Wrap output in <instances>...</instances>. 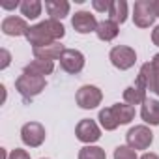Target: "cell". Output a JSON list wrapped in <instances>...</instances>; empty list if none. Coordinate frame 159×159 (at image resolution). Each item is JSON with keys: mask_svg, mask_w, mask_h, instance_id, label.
Wrapping results in <instances>:
<instances>
[{"mask_svg": "<svg viewBox=\"0 0 159 159\" xmlns=\"http://www.w3.org/2000/svg\"><path fill=\"white\" fill-rule=\"evenodd\" d=\"M66 36V28L60 21H54V19H47V21H41L34 26L28 28L26 32V39L30 45L34 47H45V45H51L58 39H62Z\"/></svg>", "mask_w": 159, "mask_h": 159, "instance_id": "6da1fadb", "label": "cell"}, {"mask_svg": "<svg viewBox=\"0 0 159 159\" xmlns=\"http://www.w3.org/2000/svg\"><path fill=\"white\" fill-rule=\"evenodd\" d=\"M47 86V81L45 77H38V75H30V73H25L17 77L15 81V88L17 92L25 98V99H32L36 96H39Z\"/></svg>", "mask_w": 159, "mask_h": 159, "instance_id": "7a4b0ae2", "label": "cell"}, {"mask_svg": "<svg viewBox=\"0 0 159 159\" xmlns=\"http://www.w3.org/2000/svg\"><path fill=\"white\" fill-rule=\"evenodd\" d=\"M155 21L153 0H137L133 6V23L139 28H150Z\"/></svg>", "mask_w": 159, "mask_h": 159, "instance_id": "3957f363", "label": "cell"}, {"mask_svg": "<svg viewBox=\"0 0 159 159\" xmlns=\"http://www.w3.org/2000/svg\"><path fill=\"white\" fill-rule=\"evenodd\" d=\"M125 140H127V146L133 148L135 152L137 150H148L150 144L153 142V133L150 131L148 125H135L125 133Z\"/></svg>", "mask_w": 159, "mask_h": 159, "instance_id": "277c9868", "label": "cell"}, {"mask_svg": "<svg viewBox=\"0 0 159 159\" xmlns=\"http://www.w3.org/2000/svg\"><path fill=\"white\" fill-rule=\"evenodd\" d=\"M109 60H111V64H112L114 67L125 71V69H129V67L135 66V62H137V52H135V49H131V47H127V45H116V47L111 49Z\"/></svg>", "mask_w": 159, "mask_h": 159, "instance_id": "5b68a950", "label": "cell"}, {"mask_svg": "<svg viewBox=\"0 0 159 159\" xmlns=\"http://www.w3.org/2000/svg\"><path fill=\"white\" fill-rule=\"evenodd\" d=\"M75 99H77V105L81 107V109L90 111V109H96L101 103L103 92L98 86H94V84H84V86H81V88L77 90Z\"/></svg>", "mask_w": 159, "mask_h": 159, "instance_id": "8992f818", "label": "cell"}, {"mask_svg": "<svg viewBox=\"0 0 159 159\" xmlns=\"http://www.w3.org/2000/svg\"><path fill=\"white\" fill-rule=\"evenodd\" d=\"M45 127L39 122H28L21 127V140L30 148H38L45 142Z\"/></svg>", "mask_w": 159, "mask_h": 159, "instance_id": "52a82bcc", "label": "cell"}, {"mask_svg": "<svg viewBox=\"0 0 159 159\" xmlns=\"http://www.w3.org/2000/svg\"><path fill=\"white\" fill-rule=\"evenodd\" d=\"M60 67L69 75L81 73L84 67V54L77 49H66L60 56Z\"/></svg>", "mask_w": 159, "mask_h": 159, "instance_id": "ba28073f", "label": "cell"}, {"mask_svg": "<svg viewBox=\"0 0 159 159\" xmlns=\"http://www.w3.org/2000/svg\"><path fill=\"white\" fill-rule=\"evenodd\" d=\"M75 135H77V139L81 140V142H84L88 146V144H92V142H96V140L101 139V129H99V125L94 120L84 118V120H81V122L77 124Z\"/></svg>", "mask_w": 159, "mask_h": 159, "instance_id": "9c48e42d", "label": "cell"}, {"mask_svg": "<svg viewBox=\"0 0 159 159\" xmlns=\"http://www.w3.org/2000/svg\"><path fill=\"white\" fill-rule=\"evenodd\" d=\"M71 25L75 28V32L79 34H90V32H96L98 30V19L96 15H92L90 11H77L71 19Z\"/></svg>", "mask_w": 159, "mask_h": 159, "instance_id": "30bf717a", "label": "cell"}, {"mask_svg": "<svg viewBox=\"0 0 159 159\" xmlns=\"http://www.w3.org/2000/svg\"><path fill=\"white\" fill-rule=\"evenodd\" d=\"M28 25H26V19L23 17H15V15H10L2 21V32L6 36H11V38H17V36H26L28 32Z\"/></svg>", "mask_w": 159, "mask_h": 159, "instance_id": "8fae6325", "label": "cell"}, {"mask_svg": "<svg viewBox=\"0 0 159 159\" xmlns=\"http://www.w3.org/2000/svg\"><path fill=\"white\" fill-rule=\"evenodd\" d=\"M64 51L66 49H64V45L60 41H54V43L45 45V47H32V52H34L36 60H51V62L60 60Z\"/></svg>", "mask_w": 159, "mask_h": 159, "instance_id": "7c38bea8", "label": "cell"}, {"mask_svg": "<svg viewBox=\"0 0 159 159\" xmlns=\"http://www.w3.org/2000/svg\"><path fill=\"white\" fill-rule=\"evenodd\" d=\"M140 118L150 125H159V101L146 98L140 107Z\"/></svg>", "mask_w": 159, "mask_h": 159, "instance_id": "4fadbf2b", "label": "cell"}, {"mask_svg": "<svg viewBox=\"0 0 159 159\" xmlns=\"http://www.w3.org/2000/svg\"><path fill=\"white\" fill-rule=\"evenodd\" d=\"M69 8L71 6L67 0H45V10L51 15L49 19H54V21H60L66 15H69Z\"/></svg>", "mask_w": 159, "mask_h": 159, "instance_id": "5bb4252c", "label": "cell"}, {"mask_svg": "<svg viewBox=\"0 0 159 159\" xmlns=\"http://www.w3.org/2000/svg\"><path fill=\"white\" fill-rule=\"evenodd\" d=\"M52 71H54V62H51V60H32L30 64L25 66V73L38 75V77L51 75Z\"/></svg>", "mask_w": 159, "mask_h": 159, "instance_id": "9a60e30c", "label": "cell"}, {"mask_svg": "<svg viewBox=\"0 0 159 159\" xmlns=\"http://www.w3.org/2000/svg\"><path fill=\"white\" fill-rule=\"evenodd\" d=\"M124 101L127 103V105H140V103H144L146 101V88H142L140 84H131V86H127L125 90H124Z\"/></svg>", "mask_w": 159, "mask_h": 159, "instance_id": "2e32d148", "label": "cell"}, {"mask_svg": "<svg viewBox=\"0 0 159 159\" xmlns=\"http://www.w3.org/2000/svg\"><path fill=\"white\" fill-rule=\"evenodd\" d=\"M118 32H120L118 25H116L114 21H111V19L101 21V23L98 25V30H96V34H98V38H99L101 41H112V39L118 36Z\"/></svg>", "mask_w": 159, "mask_h": 159, "instance_id": "e0dca14e", "label": "cell"}, {"mask_svg": "<svg viewBox=\"0 0 159 159\" xmlns=\"http://www.w3.org/2000/svg\"><path fill=\"white\" fill-rule=\"evenodd\" d=\"M109 17L116 25L125 23V19H127V2L125 0H112L111 10H109Z\"/></svg>", "mask_w": 159, "mask_h": 159, "instance_id": "ac0fdd59", "label": "cell"}, {"mask_svg": "<svg viewBox=\"0 0 159 159\" xmlns=\"http://www.w3.org/2000/svg\"><path fill=\"white\" fill-rule=\"evenodd\" d=\"M98 120H99V124H101V127H103L105 131H114V129L120 125V122H118V118H116V114H114L112 107L101 109V111H99Z\"/></svg>", "mask_w": 159, "mask_h": 159, "instance_id": "d6986e66", "label": "cell"}, {"mask_svg": "<svg viewBox=\"0 0 159 159\" xmlns=\"http://www.w3.org/2000/svg\"><path fill=\"white\" fill-rule=\"evenodd\" d=\"M21 13L25 15V19H38L41 15V0H23L21 2Z\"/></svg>", "mask_w": 159, "mask_h": 159, "instance_id": "ffe728a7", "label": "cell"}, {"mask_svg": "<svg viewBox=\"0 0 159 159\" xmlns=\"http://www.w3.org/2000/svg\"><path fill=\"white\" fill-rule=\"evenodd\" d=\"M112 111H114V114H116L120 125L129 124V122L135 118V107H131V105H127V103H114V105H112Z\"/></svg>", "mask_w": 159, "mask_h": 159, "instance_id": "44dd1931", "label": "cell"}, {"mask_svg": "<svg viewBox=\"0 0 159 159\" xmlns=\"http://www.w3.org/2000/svg\"><path fill=\"white\" fill-rule=\"evenodd\" d=\"M79 159H107V153L103 148L88 144V146L79 150Z\"/></svg>", "mask_w": 159, "mask_h": 159, "instance_id": "7402d4cb", "label": "cell"}, {"mask_svg": "<svg viewBox=\"0 0 159 159\" xmlns=\"http://www.w3.org/2000/svg\"><path fill=\"white\" fill-rule=\"evenodd\" d=\"M135 83L140 84V86L146 88V90L152 88V64H150V62H146V64L140 66V71H139V77H137Z\"/></svg>", "mask_w": 159, "mask_h": 159, "instance_id": "603a6c76", "label": "cell"}, {"mask_svg": "<svg viewBox=\"0 0 159 159\" xmlns=\"http://www.w3.org/2000/svg\"><path fill=\"white\" fill-rule=\"evenodd\" d=\"M150 64H152V88H150V92L159 96V52L153 54Z\"/></svg>", "mask_w": 159, "mask_h": 159, "instance_id": "cb8c5ba5", "label": "cell"}, {"mask_svg": "<svg viewBox=\"0 0 159 159\" xmlns=\"http://www.w3.org/2000/svg\"><path fill=\"white\" fill-rule=\"evenodd\" d=\"M114 159H139L137 152L129 146H118L114 150Z\"/></svg>", "mask_w": 159, "mask_h": 159, "instance_id": "d4e9b609", "label": "cell"}, {"mask_svg": "<svg viewBox=\"0 0 159 159\" xmlns=\"http://www.w3.org/2000/svg\"><path fill=\"white\" fill-rule=\"evenodd\" d=\"M111 4H112V0H92V6L96 11H101V13H109L111 10Z\"/></svg>", "mask_w": 159, "mask_h": 159, "instance_id": "484cf974", "label": "cell"}, {"mask_svg": "<svg viewBox=\"0 0 159 159\" xmlns=\"http://www.w3.org/2000/svg\"><path fill=\"white\" fill-rule=\"evenodd\" d=\"M8 159H30V153L26 150H21V148H15L10 152V157Z\"/></svg>", "mask_w": 159, "mask_h": 159, "instance_id": "4316f807", "label": "cell"}, {"mask_svg": "<svg viewBox=\"0 0 159 159\" xmlns=\"http://www.w3.org/2000/svg\"><path fill=\"white\" fill-rule=\"evenodd\" d=\"M0 56H2V62H0V69H6V67L10 66V62H11V54H10L8 49H2V51H0Z\"/></svg>", "mask_w": 159, "mask_h": 159, "instance_id": "83f0119b", "label": "cell"}, {"mask_svg": "<svg viewBox=\"0 0 159 159\" xmlns=\"http://www.w3.org/2000/svg\"><path fill=\"white\" fill-rule=\"evenodd\" d=\"M152 41H153V45L159 47V26L153 28V32H152Z\"/></svg>", "mask_w": 159, "mask_h": 159, "instance_id": "f1b7e54d", "label": "cell"}, {"mask_svg": "<svg viewBox=\"0 0 159 159\" xmlns=\"http://www.w3.org/2000/svg\"><path fill=\"white\" fill-rule=\"evenodd\" d=\"M0 6H2L4 10H13V8H17V6H21L19 2H17V0H15V2H2V4H0Z\"/></svg>", "mask_w": 159, "mask_h": 159, "instance_id": "f546056e", "label": "cell"}, {"mask_svg": "<svg viewBox=\"0 0 159 159\" xmlns=\"http://www.w3.org/2000/svg\"><path fill=\"white\" fill-rule=\"evenodd\" d=\"M140 159H159V155L157 153H152V152H146V153L140 155Z\"/></svg>", "mask_w": 159, "mask_h": 159, "instance_id": "4dcf8cb0", "label": "cell"}, {"mask_svg": "<svg viewBox=\"0 0 159 159\" xmlns=\"http://www.w3.org/2000/svg\"><path fill=\"white\" fill-rule=\"evenodd\" d=\"M153 10H155V17H159V0H153Z\"/></svg>", "mask_w": 159, "mask_h": 159, "instance_id": "1f68e13d", "label": "cell"}, {"mask_svg": "<svg viewBox=\"0 0 159 159\" xmlns=\"http://www.w3.org/2000/svg\"><path fill=\"white\" fill-rule=\"evenodd\" d=\"M41 159H45V157H41Z\"/></svg>", "mask_w": 159, "mask_h": 159, "instance_id": "d6a6232c", "label": "cell"}]
</instances>
